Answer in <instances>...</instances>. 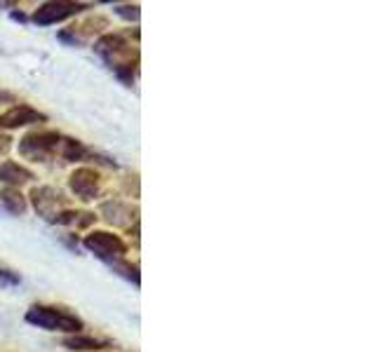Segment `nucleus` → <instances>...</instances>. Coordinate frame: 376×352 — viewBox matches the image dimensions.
<instances>
[{
	"label": "nucleus",
	"mask_w": 376,
	"mask_h": 352,
	"mask_svg": "<svg viewBox=\"0 0 376 352\" xmlns=\"http://www.w3.org/2000/svg\"><path fill=\"white\" fill-rule=\"evenodd\" d=\"M59 151H62V158L69 160V163H75V160H80L82 155H85V148H82V143L75 141V139H62V146H59Z\"/></svg>",
	"instance_id": "nucleus-13"
},
{
	"label": "nucleus",
	"mask_w": 376,
	"mask_h": 352,
	"mask_svg": "<svg viewBox=\"0 0 376 352\" xmlns=\"http://www.w3.org/2000/svg\"><path fill=\"white\" fill-rule=\"evenodd\" d=\"M101 214H104V219L113 225H129L132 221H136V210L118 200L104 202V205H101Z\"/></svg>",
	"instance_id": "nucleus-9"
},
{
	"label": "nucleus",
	"mask_w": 376,
	"mask_h": 352,
	"mask_svg": "<svg viewBox=\"0 0 376 352\" xmlns=\"http://www.w3.org/2000/svg\"><path fill=\"white\" fill-rule=\"evenodd\" d=\"M118 15L120 17H125V19H139V8L136 5H123V8H118Z\"/></svg>",
	"instance_id": "nucleus-15"
},
{
	"label": "nucleus",
	"mask_w": 376,
	"mask_h": 352,
	"mask_svg": "<svg viewBox=\"0 0 376 352\" xmlns=\"http://www.w3.org/2000/svg\"><path fill=\"white\" fill-rule=\"evenodd\" d=\"M0 202H3V205L8 207L12 214H24V212H26V198H24L17 188H5L3 193H0Z\"/></svg>",
	"instance_id": "nucleus-12"
},
{
	"label": "nucleus",
	"mask_w": 376,
	"mask_h": 352,
	"mask_svg": "<svg viewBox=\"0 0 376 352\" xmlns=\"http://www.w3.org/2000/svg\"><path fill=\"white\" fill-rule=\"evenodd\" d=\"M69 186L80 200H94L99 195L101 176L92 167H80V169H75L73 174H71Z\"/></svg>",
	"instance_id": "nucleus-6"
},
{
	"label": "nucleus",
	"mask_w": 376,
	"mask_h": 352,
	"mask_svg": "<svg viewBox=\"0 0 376 352\" xmlns=\"http://www.w3.org/2000/svg\"><path fill=\"white\" fill-rule=\"evenodd\" d=\"M15 284H19V277L15 272L0 270V286H15Z\"/></svg>",
	"instance_id": "nucleus-16"
},
{
	"label": "nucleus",
	"mask_w": 376,
	"mask_h": 352,
	"mask_svg": "<svg viewBox=\"0 0 376 352\" xmlns=\"http://www.w3.org/2000/svg\"><path fill=\"white\" fill-rule=\"evenodd\" d=\"M113 266H116V270H120V275H125L127 279H132V282L139 286V272H136L134 266L123 263V261H113Z\"/></svg>",
	"instance_id": "nucleus-14"
},
{
	"label": "nucleus",
	"mask_w": 376,
	"mask_h": 352,
	"mask_svg": "<svg viewBox=\"0 0 376 352\" xmlns=\"http://www.w3.org/2000/svg\"><path fill=\"white\" fill-rule=\"evenodd\" d=\"M26 322L38 329L47 331H66V333H78L82 329V322L75 315L66 313L59 308H47V306H33L26 313Z\"/></svg>",
	"instance_id": "nucleus-2"
},
{
	"label": "nucleus",
	"mask_w": 376,
	"mask_h": 352,
	"mask_svg": "<svg viewBox=\"0 0 376 352\" xmlns=\"http://www.w3.org/2000/svg\"><path fill=\"white\" fill-rule=\"evenodd\" d=\"M80 10H85V5H78V3H45L33 12V21L40 24V26H50V24L64 21V19H69V17L78 15Z\"/></svg>",
	"instance_id": "nucleus-7"
},
{
	"label": "nucleus",
	"mask_w": 376,
	"mask_h": 352,
	"mask_svg": "<svg viewBox=\"0 0 376 352\" xmlns=\"http://www.w3.org/2000/svg\"><path fill=\"white\" fill-rule=\"evenodd\" d=\"M94 52L106 59V64L116 71L118 77H123L125 82H132L134 64H136V50L129 47L120 33H106L94 43Z\"/></svg>",
	"instance_id": "nucleus-1"
},
{
	"label": "nucleus",
	"mask_w": 376,
	"mask_h": 352,
	"mask_svg": "<svg viewBox=\"0 0 376 352\" xmlns=\"http://www.w3.org/2000/svg\"><path fill=\"white\" fill-rule=\"evenodd\" d=\"M31 202H33L35 212L47 221H55L59 214L64 212V195L52 186L33 188L31 190Z\"/></svg>",
	"instance_id": "nucleus-5"
},
{
	"label": "nucleus",
	"mask_w": 376,
	"mask_h": 352,
	"mask_svg": "<svg viewBox=\"0 0 376 352\" xmlns=\"http://www.w3.org/2000/svg\"><path fill=\"white\" fill-rule=\"evenodd\" d=\"M45 113L31 109V106H12L10 111H5L0 115V129H15V127H26V124L45 122Z\"/></svg>",
	"instance_id": "nucleus-8"
},
{
	"label": "nucleus",
	"mask_w": 376,
	"mask_h": 352,
	"mask_svg": "<svg viewBox=\"0 0 376 352\" xmlns=\"http://www.w3.org/2000/svg\"><path fill=\"white\" fill-rule=\"evenodd\" d=\"M10 148H12V139L8 134H0V158H5L10 153Z\"/></svg>",
	"instance_id": "nucleus-17"
},
{
	"label": "nucleus",
	"mask_w": 376,
	"mask_h": 352,
	"mask_svg": "<svg viewBox=\"0 0 376 352\" xmlns=\"http://www.w3.org/2000/svg\"><path fill=\"white\" fill-rule=\"evenodd\" d=\"M62 146V136L57 132H31L19 141V153L33 163H45Z\"/></svg>",
	"instance_id": "nucleus-3"
},
{
	"label": "nucleus",
	"mask_w": 376,
	"mask_h": 352,
	"mask_svg": "<svg viewBox=\"0 0 376 352\" xmlns=\"http://www.w3.org/2000/svg\"><path fill=\"white\" fill-rule=\"evenodd\" d=\"M64 345L71 350H99L106 348L109 341H101V338H92V336H80V333H73V336L64 338Z\"/></svg>",
	"instance_id": "nucleus-11"
},
{
	"label": "nucleus",
	"mask_w": 376,
	"mask_h": 352,
	"mask_svg": "<svg viewBox=\"0 0 376 352\" xmlns=\"http://www.w3.org/2000/svg\"><path fill=\"white\" fill-rule=\"evenodd\" d=\"M87 252H92L94 256L104 261H120L125 254H127V244H125L120 237L113 235V232H106V230H94L82 240Z\"/></svg>",
	"instance_id": "nucleus-4"
},
{
	"label": "nucleus",
	"mask_w": 376,
	"mask_h": 352,
	"mask_svg": "<svg viewBox=\"0 0 376 352\" xmlns=\"http://www.w3.org/2000/svg\"><path fill=\"white\" fill-rule=\"evenodd\" d=\"M31 178H33V174L26 169V167L12 163V160L5 165H0V181L8 183L10 188H19V186H24V183L31 181Z\"/></svg>",
	"instance_id": "nucleus-10"
}]
</instances>
